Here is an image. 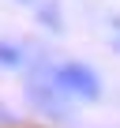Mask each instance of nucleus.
I'll return each mask as SVG.
<instances>
[{
    "instance_id": "f257e3e1",
    "label": "nucleus",
    "mask_w": 120,
    "mask_h": 128,
    "mask_svg": "<svg viewBox=\"0 0 120 128\" xmlns=\"http://www.w3.org/2000/svg\"><path fill=\"white\" fill-rule=\"evenodd\" d=\"M53 87L64 90V94H75V98H98L101 83L98 76L86 68V64H60V68H53Z\"/></svg>"
}]
</instances>
